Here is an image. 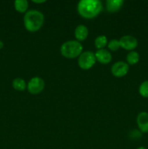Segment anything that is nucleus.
<instances>
[{
    "label": "nucleus",
    "instance_id": "9d476101",
    "mask_svg": "<svg viewBox=\"0 0 148 149\" xmlns=\"http://www.w3.org/2000/svg\"><path fill=\"white\" fill-rule=\"evenodd\" d=\"M123 2V0H107L106 9L109 13H116L121 8Z\"/></svg>",
    "mask_w": 148,
    "mask_h": 149
},
{
    "label": "nucleus",
    "instance_id": "423d86ee",
    "mask_svg": "<svg viewBox=\"0 0 148 149\" xmlns=\"http://www.w3.org/2000/svg\"><path fill=\"white\" fill-rule=\"evenodd\" d=\"M129 64L124 61H118L112 65L111 72L114 77L120 78L123 77L129 72Z\"/></svg>",
    "mask_w": 148,
    "mask_h": 149
},
{
    "label": "nucleus",
    "instance_id": "2eb2a0df",
    "mask_svg": "<svg viewBox=\"0 0 148 149\" xmlns=\"http://www.w3.org/2000/svg\"><path fill=\"white\" fill-rule=\"evenodd\" d=\"M94 45L95 47L98 49H104V47L107 45V39L104 35L97 36L94 41Z\"/></svg>",
    "mask_w": 148,
    "mask_h": 149
},
{
    "label": "nucleus",
    "instance_id": "a211bd4d",
    "mask_svg": "<svg viewBox=\"0 0 148 149\" xmlns=\"http://www.w3.org/2000/svg\"><path fill=\"white\" fill-rule=\"evenodd\" d=\"M33 2L35 3H38V4H40V3H44V2H46V0H42V1H36V0H33Z\"/></svg>",
    "mask_w": 148,
    "mask_h": 149
},
{
    "label": "nucleus",
    "instance_id": "f03ea898",
    "mask_svg": "<svg viewBox=\"0 0 148 149\" xmlns=\"http://www.w3.org/2000/svg\"><path fill=\"white\" fill-rule=\"evenodd\" d=\"M23 22L26 30L30 32H36L43 26L44 16L39 10H30L25 14Z\"/></svg>",
    "mask_w": 148,
    "mask_h": 149
},
{
    "label": "nucleus",
    "instance_id": "1a4fd4ad",
    "mask_svg": "<svg viewBox=\"0 0 148 149\" xmlns=\"http://www.w3.org/2000/svg\"><path fill=\"white\" fill-rule=\"evenodd\" d=\"M96 60L102 64H107L111 62L112 55L108 50L104 49H98L94 53Z\"/></svg>",
    "mask_w": 148,
    "mask_h": 149
},
{
    "label": "nucleus",
    "instance_id": "20e7f679",
    "mask_svg": "<svg viewBox=\"0 0 148 149\" xmlns=\"http://www.w3.org/2000/svg\"><path fill=\"white\" fill-rule=\"evenodd\" d=\"M95 55L91 51H86L79 55L78 59V64L81 68L84 70H89L94 66L96 63Z\"/></svg>",
    "mask_w": 148,
    "mask_h": 149
},
{
    "label": "nucleus",
    "instance_id": "4468645a",
    "mask_svg": "<svg viewBox=\"0 0 148 149\" xmlns=\"http://www.w3.org/2000/svg\"><path fill=\"white\" fill-rule=\"evenodd\" d=\"M126 61L130 65H135L139 61V54L136 51H131L126 55Z\"/></svg>",
    "mask_w": 148,
    "mask_h": 149
},
{
    "label": "nucleus",
    "instance_id": "6ab92c4d",
    "mask_svg": "<svg viewBox=\"0 0 148 149\" xmlns=\"http://www.w3.org/2000/svg\"><path fill=\"white\" fill-rule=\"evenodd\" d=\"M3 47H4V43L1 41H0V49H2Z\"/></svg>",
    "mask_w": 148,
    "mask_h": 149
},
{
    "label": "nucleus",
    "instance_id": "0eeeda50",
    "mask_svg": "<svg viewBox=\"0 0 148 149\" xmlns=\"http://www.w3.org/2000/svg\"><path fill=\"white\" fill-rule=\"evenodd\" d=\"M120 47L126 50L133 51L138 46V41L136 38L131 35H125L119 40Z\"/></svg>",
    "mask_w": 148,
    "mask_h": 149
},
{
    "label": "nucleus",
    "instance_id": "7ed1b4c3",
    "mask_svg": "<svg viewBox=\"0 0 148 149\" xmlns=\"http://www.w3.org/2000/svg\"><path fill=\"white\" fill-rule=\"evenodd\" d=\"M83 46L78 41L71 40L64 42L60 47V52L62 56L66 58H72L79 57L82 53Z\"/></svg>",
    "mask_w": 148,
    "mask_h": 149
},
{
    "label": "nucleus",
    "instance_id": "39448f33",
    "mask_svg": "<svg viewBox=\"0 0 148 149\" xmlns=\"http://www.w3.org/2000/svg\"><path fill=\"white\" fill-rule=\"evenodd\" d=\"M45 87V82L40 77H33L28 83L27 88L31 95H38L41 93Z\"/></svg>",
    "mask_w": 148,
    "mask_h": 149
},
{
    "label": "nucleus",
    "instance_id": "f257e3e1",
    "mask_svg": "<svg viewBox=\"0 0 148 149\" xmlns=\"http://www.w3.org/2000/svg\"><path fill=\"white\" fill-rule=\"evenodd\" d=\"M102 7V3L100 0H81L78 2L77 10L83 17L91 19L101 13Z\"/></svg>",
    "mask_w": 148,
    "mask_h": 149
},
{
    "label": "nucleus",
    "instance_id": "f8f14e48",
    "mask_svg": "<svg viewBox=\"0 0 148 149\" xmlns=\"http://www.w3.org/2000/svg\"><path fill=\"white\" fill-rule=\"evenodd\" d=\"M14 5L15 10L20 13H26L28 8V2L26 0H16Z\"/></svg>",
    "mask_w": 148,
    "mask_h": 149
},
{
    "label": "nucleus",
    "instance_id": "ddd939ff",
    "mask_svg": "<svg viewBox=\"0 0 148 149\" xmlns=\"http://www.w3.org/2000/svg\"><path fill=\"white\" fill-rule=\"evenodd\" d=\"M12 87L15 90L18 91H23L27 88L26 81L21 78H16L12 81Z\"/></svg>",
    "mask_w": 148,
    "mask_h": 149
},
{
    "label": "nucleus",
    "instance_id": "f3484780",
    "mask_svg": "<svg viewBox=\"0 0 148 149\" xmlns=\"http://www.w3.org/2000/svg\"><path fill=\"white\" fill-rule=\"evenodd\" d=\"M107 47L112 51L118 50L120 47L119 40H118V39H112L109 42V43H107Z\"/></svg>",
    "mask_w": 148,
    "mask_h": 149
},
{
    "label": "nucleus",
    "instance_id": "dca6fc26",
    "mask_svg": "<svg viewBox=\"0 0 148 149\" xmlns=\"http://www.w3.org/2000/svg\"><path fill=\"white\" fill-rule=\"evenodd\" d=\"M139 93L143 97H148V80L143 81L140 84L139 88Z\"/></svg>",
    "mask_w": 148,
    "mask_h": 149
},
{
    "label": "nucleus",
    "instance_id": "6e6552de",
    "mask_svg": "<svg viewBox=\"0 0 148 149\" xmlns=\"http://www.w3.org/2000/svg\"><path fill=\"white\" fill-rule=\"evenodd\" d=\"M136 123L138 127L143 133L148 132V113L142 111L138 114L136 118Z\"/></svg>",
    "mask_w": 148,
    "mask_h": 149
},
{
    "label": "nucleus",
    "instance_id": "aec40b11",
    "mask_svg": "<svg viewBox=\"0 0 148 149\" xmlns=\"http://www.w3.org/2000/svg\"><path fill=\"white\" fill-rule=\"evenodd\" d=\"M136 149H147L146 148H145V147H143V146H140V147H139V148H137Z\"/></svg>",
    "mask_w": 148,
    "mask_h": 149
},
{
    "label": "nucleus",
    "instance_id": "9b49d317",
    "mask_svg": "<svg viewBox=\"0 0 148 149\" xmlns=\"http://www.w3.org/2000/svg\"><path fill=\"white\" fill-rule=\"evenodd\" d=\"M89 35V30L84 25H79L75 29V36L78 42L84 41Z\"/></svg>",
    "mask_w": 148,
    "mask_h": 149
}]
</instances>
